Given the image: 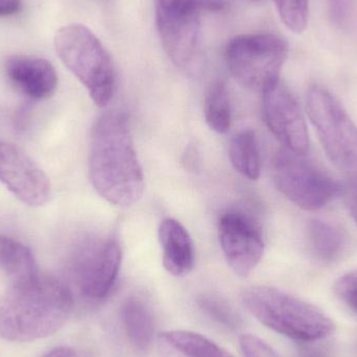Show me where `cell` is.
I'll use <instances>...</instances> for the list:
<instances>
[{"label": "cell", "mask_w": 357, "mask_h": 357, "mask_svg": "<svg viewBox=\"0 0 357 357\" xmlns=\"http://www.w3.org/2000/svg\"><path fill=\"white\" fill-rule=\"evenodd\" d=\"M89 178L96 192L111 205L130 207L144 192V175L126 113H104L90 140Z\"/></svg>", "instance_id": "6da1fadb"}, {"label": "cell", "mask_w": 357, "mask_h": 357, "mask_svg": "<svg viewBox=\"0 0 357 357\" xmlns=\"http://www.w3.org/2000/svg\"><path fill=\"white\" fill-rule=\"evenodd\" d=\"M73 297L65 283L39 273L12 281L0 297V337L33 342L56 333L68 320Z\"/></svg>", "instance_id": "7a4b0ae2"}, {"label": "cell", "mask_w": 357, "mask_h": 357, "mask_svg": "<svg viewBox=\"0 0 357 357\" xmlns=\"http://www.w3.org/2000/svg\"><path fill=\"white\" fill-rule=\"evenodd\" d=\"M241 301L264 326L299 343L320 341L335 331V323L322 310L275 287H250Z\"/></svg>", "instance_id": "3957f363"}, {"label": "cell", "mask_w": 357, "mask_h": 357, "mask_svg": "<svg viewBox=\"0 0 357 357\" xmlns=\"http://www.w3.org/2000/svg\"><path fill=\"white\" fill-rule=\"evenodd\" d=\"M54 44L63 64L83 84L94 104L106 107L114 93L115 70L100 40L85 25L73 23L56 31Z\"/></svg>", "instance_id": "277c9868"}, {"label": "cell", "mask_w": 357, "mask_h": 357, "mask_svg": "<svg viewBox=\"0 0 357 357\" xmlns=\"http://www.w3.org/2000/svg\"><path fill=\"white\" fill-rule=\"evenodd\" d=\"M222 0H155L161 43L169 60L182 70L197 71L201 54L203 10H224Z\"/></svg>", "instance_id": "5b68a950"}, {"label": "cell", "mask_w": 357, "mask_h": 357, "mask_svg": "<svg viewBox=\"0 0 357 357\" xmlns=\"http://www.w3.org/2000/svg\"><path fill=\"white\" fill-rule=\"evenodd\" d=\"M287 54V42L275 33H245L230 40L225 58L235 81L262 92L280 79Z\"/></svg>", "instance_id": "8992f818"}, {"label": "cell", "mask_w": 357, "mask_h": 357, "mask_svg": "<svg viewBox=\"0 0 357 357\" xmlns=\"http://www.w3.org/2000/svg\"><path fill=\"white\" fill-rule=\"evenodd\" d=\"M273 178L278 190L304 210H320L343 195V187L305 158L283 148L275 157Z\"/></svg>", "instance_id": "52a82bcc"}, {"label": "cell", "mask_w": 357, "mask_h": 357, "mask_svg": "<svg viewBox=\"0 0 357 357\" xmlns=\"http://www.w3.org/2000/svg\"><path fill=\"white\" fill-rule=\"evenodd\" d=\"M308 116L331 162L357 171V127L341 102L324 88L314 86L306 96Z\"/></svg>", "instance_id": "ba28073f"}, {"label": "cell", "mask_w": 357, "mask_h": 357, "mask_svg": "<svg viewBox=\"0 0 357 357\" xmlns=\"http://www.w3.org/2000/svg\"><path fill=\"white\" fill-rule=\"evenodd\" d=\"M121 260L123 251L115 238L91 239L83 243L73 266L82 295L89 300L105 299L116 283Z\"/></svg>", "instance_id": "9c48e42d"}, {"label": "cell", "mask_w": 357, "mask_h": 357, "mask_svg": "<svg viewBox=\"0 0 357 357\" xmlns=\"http://www.w3.org/2000/svg\"><path fill=\"white\" fill-rule=\"evenodd\" d=\"M262 113L268 129L284 149L300 155L307 153L310 138L301 107L280 79L262 91Z\"/></svg>", "instance_id": "30bf717a"}, {"label": "cell", "mask_w": 357, "mask_h": 357, "mask_svg": "<svg viewBox=\"0 0 357 357\" xmlns=\"http://www.w3.org/2000/svg\"><path fill=\"white\" fill-rule=\"evenodd\" d=\"M218 239L227 264L238 276L251 274L262 259L264 241L261 229L243 212L222 214L218 222Z\"/></svg>", "instance_id": "8fae6325"}, {"label": "cell", "mask_w": 357, "mask_h": 357, "mask_svg": "<svg viewBox=\"0 0 357 357\" xmlns=\"http://www.w3.org/2000/svg\"><path fill=\"white\" fill-rule=\"evenodd\" d=\"M0 182L31 207L45 205L52 195V184L43 169L20 149L1 140Z\"/></svg>", "instance_id": "7c38bea8"}, {"label": "cell", "mask_w": 357, "mask_h": 357, "mask_svg": "<svg viewBox=\"0 0 357 357\" xmlns=\"http://www.w3.org/2000/svg\"><path fill=\"white\" fill-rule=\"evenodd\" d=\"M6 73L17 89L33 100L50 98L58 87L56 69L45 59L10 56L6 62Z\"/></svg>", "instance_id": "4fadbf2b"}, {"label": "cell", "mask_w": 357, "mask_h": 357, "mask_svg": "<svg viewBox=\"0 0 357 357\" xmlns=\"http://www.w3.org/2000/svg\"><path fill=\"white\" fill-rule=\"evenodd\" d=\"M163 266L173 276L188 274L195 266V245L187 229L176 218H167L159 226Z\"/></svg>", "instance_id": "5bb4252c"}, {"label": "cell", "mask_w": 357, "mask_h": 357, "mask_svg": "<svg viewBox=\"0 0 357 357\" xmlns=\"http://www.w3.org/2000/svg\"><path fill=\"white\" fill-rule=\"evenodd\" d=\"M121 321L127 339L138 351L150 349L155 339L156 325L150 306L142 298H127L121 306Z\"/></svg>", "instance_id": "9a60e30c"}, {"label": "cell", "mask_w": 357, "mask_h": 357, "mask_svg": "<svg viewBox=\"0 0 357 357\" xmlns=\"http://www.w3.org/2000/svg\"><path fill=\"white\" fill-rule=\"evenodd\" d=\"M158 340L167 357H233L207 337L192 331H165Z\"/></svg>", "instance_id": "2e32d148"}, {"label": "cell", "mask_w": 357, "mask_h": 357, "mask_svg": "<svg viewBox=\"0 0 357 357\" xmlns=\"http://www.w3.org/2000/svg\"><path fill=\"white\" fill-rule=\"evenodd\" d=\"M310 253L322 262H335L347 248V238L341 229L322 220H312L306 227Z\"/></svg>", "instance_id": "e0dca14e"}, {"label": "cell", "mask_w": 357, "mask_h": 357, "mask_svg": "<svg viewBox=\"0 0 357 357\" xmlns=\"http://www.w3.org/2000/svg\"><path fill=\"white\" fill-rule=\"evenodd\" d=\"M229 159L237 173L249 180H258L261 173L259 144L253 130H243L229 144Z\"/></svg>", "instance_id": "ac0fdd59"}, {"label": "cell", "mask_w": 357, "mask_h": 357, "mask_svg": "<svg viewBox=\"0 0 357 357\" xmlns=\"http://www.w3.org/2000/svg\"><path fill=\"white\" fill-rule=\"evenodd\" d=\"M0 270L12 281L38 274L37 264L31 250L16 239L0 234Z\"/></svg>", "instance_id": "d6986e66"}, {"label": "cell", "mask_w": 357, "mask_h": 357, "mask_svg": "<svg viewBox=\"0 0 357 357\" xmlns=\"http://www.w3.org/2000/svg\"><path fill=\"white\" fill-rule=\"evenodd\" d=\"M204 115L208 127L218 134L229 131L232 121L231 98L226 84L216 82L208 90L204 102Z\"/></svg>", "instance_id": "ffe728a7"}, {"label": "cell", "mask_w": 357, "mask_h": 357, "mask_svg": "<svg viewBox=\"0 0 357 357\" xmlns=\"http://www.w3.org/2000/svg\"><path fill=\"white\" fill-rule=\"evenodd\" d=\"M197 303L208 318L222 327L236 331L243 325L241 314L220 296L211 293L201 294L197 298Z\"/></svg>", "instance_id": "44dd1931"}, {"label": "cell", "mask_w": 357, "mask_h": 357, "mask_svg": "<svg viewBox=\"0 0 357 357\" xmlns=\"http://www.w3.org/2000/svg\"><path fill=\"white\" fill-rule=\"evenodd\" d=\"M283 24L296 33L305 31L310 14V0H273Z\"/></svg>", "instance_id": "7402d4cb"}, {"label": "cell", "mask_w": 357, "mask_h": 357, "mask_svg": "<svg viewBox=\"0 0 357 357\" xmlns=\"http://www.w3.org/2000/svg\"><path fill=\"white\" fill-rule=\"evenodd\" d=\"M335 291L348 307L357 312V272L342 276L335 283Z\"/></svg>", "instance_id": "603a6c76"}, {"label": "cell", "mask_w": 357, "mask_h": 357, "mask_svg": "<svg viewBox=\"0 0 357 357\" xmlns=\"http://www.w3.org/2000/svg\"><path fill=\"white\" fill-rule=\"evenodd\" d=\"M239 347L243 357H278L268 344L255 335H241L239 337Z\"/></svg>", "instance_id": "cb8c5ba5"}, {"label": "cell", "mask_w": 357, "mask_h": 357, "mask_svg": "<svg viewBox=\"0 0 357 357\" xmlns=\"http://www.w3.org/2000/svg\"><path fill=\"white\" fill-rule=\"evenodd\" d=\"M356 0H327L329 16L333 24L343 27L349 23L354 14Z\"/></svg>", "instance_id": "d4e9b609"}, {"label": "cell", "mask_w": 357, "mask_h": 357, "mask_svg": "<svg viewBox=\"0 0 357 357\" xmlns=\"http://www.w3.org/2000/svg\"><path fill=\"white\" fill-rule=\"evenodd\" d=\"M343 195L345 197L346 205L357 226V176L348 180L343 187Z\"/></svg>", "instance_id": "484cf974"}, {"label": "cell", "mask_w": 357, "mask_h": 357, "mask_svg": "<svg viewBox=\"0 0 357 357\" xmlns=\"http://www.w3.org/2000/svg\"><path fill=\"white\" fill-rule=\"evenodd\" d=\"M21 0H0V17L12 16L20 12Z\"/></svg>", "instance_id": "4316f807"}, {"label": "cell", "mask_w": 357, "mask_h": 357, "mask_svg": "<svg viewBox=\"0 0 357 357\" xmlns=\"http://www.w3.org/2000/svg\"><path fill=\"white\" fill-rule=\"evenodd\" d=\"M299 351L300 357H328L326 352L320 348L314 347L310 343H301Z\"/></svg>", "instance_id": "83f0119b"}, {"label": "cell", "mask_w": 357, "mask_h": 357, "mask_svg": "<svg viewBox=\"0 0 357 357\" xmlns=\"http://www.w3.org/2000/svg\"><path fill=\"white\" fill-rule=\"evenodd\" d=\"M44 357H77V354L73 348L58 347L48 352Z\"/></svg>", "instance_id": "f1b7e54d"}]
</instances>
